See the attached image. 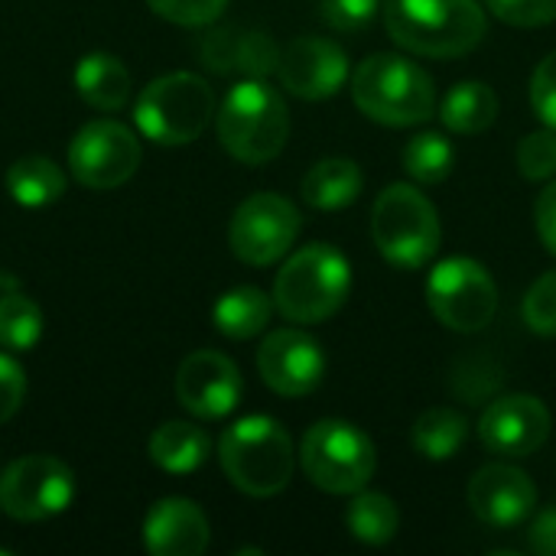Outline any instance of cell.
<instances>
[{"mask_svg":"<svg viewBox=\"0 0 556 556\" xmlns=\"http://www.w3.org/2000/svg\"><path fill=\"white\" fill-rule=\"evenodd\" d=\"M384 29L414 55L453 59L485 39L489 20L479 0H388Z\"/></svg>","mask_w":556,"mask_h":556,"instance_id":"6da1fadb","label":"cell"},{"mask_svg":"<svg viewBox=\"0 0 556 556\" xmlns=\"http://www.w3.org/2000/svg\"><path fill=\"white\" fill-rule=\"evenodd\" d=\"M352 98L368 121L384 127H417L430 121L437 108V88L427 68L394 52H378L358 62Z\"/></svg>","mask_w":556,"mask_h":556,"instance_id":"7a4b0ae2","label":"cell"},{"mask_svg":"<svg viewBox=\"0 0 556 556\" xmlns=\"http://www.w3.org/2000/svg\"><path fill=\"white\" fill-rule=\"evenodd\" d=\"M352 290V264L332 244L300 248L274 280V306L296 326H316L336 316Z\"/></svg>","mask_w":556,"mask_h":556,"instance_id":"3957f363","label":"cell"},{"mask_svg":"<svg viewBox=\"0 0 556 556\" xmlns=\"http://www.w3.org/2000/svg\"><path fill=\"white\" fill-rule=\"evenodd\" d=\"M218 459L228 482L251 498H270L283 492L296 466L290 433L277 420L261 414L244 417L222 433Z\"/></svg>","mask_w":556,"mask_h":556,"instance_id":"277c9868","label":"cell"},{"mask_svg":"<svg viewBox=\"0 0 556 556\" xmlns=\"http://www.w3.org/2000/svg\"><path fill=\"white\" fill-rule=\"evenodd\" d=\"M290 137V111L277 88L264 78L238 81L218 108V140L244 166L280 156Z\"/></svg>","mask_w":556,"mask_h":556,"instance_id":"5b68a950","label":"cell"},{"mask_svg":"<svg viewBox=\"0 0 556 556\" xmlns=\"http://www.w3.org/2000/svg\"><path fill=\"white\" fill-rule=\"evenodd\" d=\"M371 238L381 257L401 270H417L440 251V215L433 202L407 182L388 186L371 208Z\"/></svg>","mask_w":556,"mask_h":556,"instance_id":"8992f818","label":"cell"},{"mask_svg":"<svg viewBox=\"0 0 556 556\" xmlns=\"http://www.w3.org/2000/svg\"><path fill=\"white\" fill-rule=\"evenodd\" d=\"M212 114L215 94L208 81L192 72H173L150 81L134 104L140 134L160 147H186L199 140Z\"/></svg>","mask_w":556,"mask_h":556,"instance_id":"52a82bcc","label":"cell"},{"mask_svg":"<svg viewBox=\"0 0 556 556\" xmlns=\"http://www.w3.org/2000/svg\"><path fill=\"white\" fill-rule=\"evenodd\" d=\"M300 466L316 489L329 495H355L371 482L378 453L368 433L355 424L319 420L300 443Z\"/></svg>","mask_w":556,"mask_h":556,"instance_id":"ba28073f","label":"cell"},{"mask_svg":"<svg viewBox=\"0 0 556 556\" xmlns=\"http://www.w3.org/2000/svg\"><path fill=\"white\" fill-rule=\"evenodd\" d=\"M427 306L453 332H479L495 319L498 287L472 257H446L427 277Z\"/></svg>","mask_w":556,"mask_h":556,"instance_id":"9c48e42d","label":"cell"},{"mask_svg":"<svg viewBox=\"0 0 556 556\" xmlns=\"http://www.w3.org/2000/svg\"><path fill=\"white\" fill-rule=\"evenodd\" d=\"M75 498V476L55 456H23L0 472V511L13 521H46Z\"/></svg>","mask_w":556,"mask_h":556,"instance_id":"30bf717a","label":"cell"},{"mask_svg":"<svg viewBox=\"0 0 556 556\" xmlns=\"http://www.w3.org/2000/svg\"><path fill=\"white\" fill-rule=\"evenodd\" d=\"M300 235V212L277 192H257L244 199L228 225V244L238 261L251 267L277 264Z\"/></svg>","mask_w":556,"mask_h":556,"instance_id":"8fae6325","label":"cell"},{"mask_svg":"<svg viewBox=\"0 0 556 556\" xmlns=\"http://www.w3.org/2000/svg\"><path fill=\"white\" fill-rule=\"evenodd\" d=\"M140 140L117 121H91L68 143V169L75 182L94 192L124 186L140 166Z\"/></svg>","mask_w":556,"mask_h":556,"instance_id":"7c38bea8","label":"cell"},{"mask_svg":"<svg viewBox=\"0 0 556 556\" xmlns=\"http://www.w3.org/2000/svg\"><path fill=\"white\" fill-rule=\"evenodd\" d=\"M257 371L280 397H303L323 384L326 352L303 329H277L257 349Z\"/></svg>","mask_w":556,"mask_h":556,"instance_id":"4fadbf2b","label":"cell"},{"mask_svg":"<svg viewBox=\"0 0 556 556\" xmlns=\"http://www.w3.org/2000/svg\"><path fill=\"white\" fill-rule=\"evenodd\" d=\"M551 437V410L534 394H508L485 407L479 440L489 453L505 459L534 456Z\"/></svg>","mask_w":556,"mask_h":556,"instance_id":"5bb4252c","label":"cell"},{"mask_svg":"<svg viewBox=\"0 0 556 556\" xmlns=\"http://www.w3.org/2000/svg\"><path fill=\"white\" fill-rule=\"evenodd\" d=\"M176 397L199 420H222L241 401L238 365L222 352H192L176 371Z\"/></svg>","mask_w":556,"mask_h":556,"instance_id":"9a60e30c","label":"cell"},{"mask_svg":"<svg viewBox=\"0 0 556 556\" xmlns=\"http://www.w3.org/2000/svg\"><path fill=\"white\" fill-rule=\"evenodd\" d=\"M277 75L290 94H296L303 101H323V98H332L345 85L349 55L332 39L300 36L280 49Z\"/></svg>","mask_w":556,"mask_h":556,"instance_id":"2e32d148","label":"cell"},{"mask_svg":"<svg viewBox=\"0 0 556 556\" xmlns=\"http://www.w3.org/2000/svg\"><path fill=\"white\" fill-rule=\"evenodd\" d=\"M469 505L482 525L508 531L531 518V511L538 505V489L518 466L495 463L472 476Z\"/></svg>","mask_w":556,"mask_h":556,"instance_id":"e0dca14e","label":"cell"},{"mask_svg":"<svg viewBox=\"0 0 556 556\" xmlns=\"http://www.w3.org/2000/svg\"><path fill=\"white\" fill-rule=\"evenodd\" d=\"M143 547L153 556H199L208 547V518L189 498H163L147 511Z\"/></svg>","mask_w":556,"mask_h":556,"instance_id":"ac0fdd59","label":"cell"},{"mask_svg":"<svg viewBox=\"0 0 556 556\" xmlns=\"http://www.w3.org/2000/svg\"><path fill=\"white\" fill-rule=\"evenodd\" d=\"M202 59L215 72H241L248 78H264L277 72L280 49L267 33H238V29H215L202 42Z\"/></svg>","mask_w":556,"mask_h":556,"instance_id":"d6986e66","label":"cell"},{"mask_svg":"<svg viewBox=\"0 0 556 556\" xmlns=\"http://www.w3.org/2000/svg\"><path fill=\"white\" fill-rule=\"evenodd\" d=\"M75 88L94 111H121L130 98V72L111 52H88L75 65Z\"/></svg>","mask_w":556,"mask_h":556,"instance_id":"ffe728a7","label":"cell"},{"mask_svg":"<svg viewBox=\"0 0 556 556\" xmlns=\"http://www.w3.org/2000/svg\"><path fill=\"white\" fill-rule=\"evenodd\" d=\"M212 440L202 427L189 420H169L150 437V459L173 476L195 472L208 459Z\"/></svg>","mask_w":556,"mask_h":556,"instance_id":"44dd1931","label":"cell"},{"mask_svg":"<svg viewBox=\"0 0 556 556\" xmlns=\"http://www.w3.org/2000/svg\"><path fill=\"white\" fill-rule=\"evenodd\" d=\"M498 117V94L489 81H459L440 104V121L453 134H482Z\"/></svg>","mask_w":556,"mask_h":556,"instance_id":"7402d4cb","label":"cell"},{"mask_svg":"<svg viewBox=\"0 0 556 556\" xmlns=\"http://www.w3.org/2000/svg\"><path fill=\"white\" fill-rule=\"evenodd\" d=\"M365 186V176L358 169V163L332 156V160H319L306 176H303V199L313 208L323 212H336L345 208L358 199Z\"/></svg>","mask_w":556,"mask_h":556,"instance_id":"603a6c76","label":"cell"},{"mask_svg":"<svg viewBox=\"0 0 556 556\" xmlns=\"http://www.w3.org/2000/svg\"><path fill=\"white\" fill-rule=\"evenodd\" d=\"M270 316H274V300L261 287H235V290L222 293L212 309L215 329L238 342L264 332Z\"/></svg>","mask_w":556,"mask_h":556,"instance_id":"cb8c5ba5","label":"cell"},{"mask_svg":"<svg viewBox=\"0 0 556 556\" xmlns=\"http://www.w3.org/2000/svg\"><path fill=\"white\" fill-rule=\"evenodd\" d=\"M7 192L23 208H46L62 199L65 173L46 156H23L7 169Z\"/></svg>","mask_w":556,"mask_h":556,"instance_id":"d4e9b609","label":"cell"},{"mask_svg":"<svg viewBox=\"0 0 556 556\" xmlns=\"http://www.w3.org/2000/svg\"><path fill=\"white\" fill-rule=\"evenodd\" d=\"M466 437H469L466 417L459 410H450V407H433V410L420 414L414 424V433H410L414 450L433 463L453 459L466 446Z\"/></svg>","mask_w":556,"mask_h":556,"instance_id":"484cf974","label":"cell"},{"mask_svg":"<svg viewBox=\"0 0 556 556\" xmlns=\"http://www.w3.org/2000/svg\"><path fill=\"white\" fill-rule=\"evenodd\" d=\"M345 528L362 544L384 547L394 541V534L401 528V511L381 492H355L352 505L345 508Z\"/></svg>","mask_w":556,"mask_h":556,"instance_id":"4316f807","label":"cell"},{"mask_svg":"<svg viewBox=\"0 0 556 556\" xmlns=\"http://www.w3.org/2000/svg\"><path fill=\"white\" fill-rule=\"evenodd\" d=\"M401 163H404V173L410 179H417L424 186H437V182L450 179L453 163H456V150H453V143L443 134L424 130V134H414L404 143Z\"/></svg>","mask_w":556,"mask_h":556,"instance_id":"83f0119b","label":"cell"},{"mask_svg":"<svg viewBox=\"0 0 556 556\" xmlns=\"http://www.w3.org/2000/svg\"><path fill=\"white\" fill-rule=\"evenodd\" d=\"M39 339H42V309L16 290L3 293L0 296V349L29 352Z\"/></svg>","mask_w":556,"mask_h":556,"instance_id":"f1b7e54d","label":"cell"},{"mask_svg":"<svg viewBox=\"0 0 556 556\" xmlns=\"http://www.w3.org/2000/svg\"><path fill=\"white\" fill-rule=\"evenodd\" d=\"M518 169L525 179L541 182L556 176V130H534L528 137H521L518 143Z\"/></svg>","mask_w":556,"mask_h":556,"instance_id":"f546056e","label":"cell"},{"mask_svg":"<svg viewBox=\"0 0 556 556\" xmlns=\"http://www.w3.org/2000/svg\"><path fill=\"white\" fill-rule=\"evenodd\" d=\"M525 323L538 336H556V270H547L525 296Z\"/></svg>","mask_w":556,"mask_h":556,"instance_id":"4dcf8cb0","label":"cell"},{"mask_svg":"<svg viewBox=\"0 0 556 556\" xmlns=\"http://www.w3.org/2000/svg\"><path fill=\"white\" fill-rule=\"evenodd\" d=\"M147 7L176 26H208L222 16L228 0H147Z\"/></svg>","mask_w":556,"mask_h":556,"instance_id":"1f68e13d","label":"cell"},{"mask_svg":"<svg viewBox=\"0 0 556 556\" xmlns=\"http://www.w3.org/2000/svg\"><path fill=\"white\" fill-rule=\"evenodd\" d=\"M319 13L339 33H358L381 13V0H323Z\"/></svg>","mask_w":556,"mask_h":556,"instance_id":"d6a6232c","label":"cell"},{"mask_svg":"<svg viewBox=\"0 0 556 556\" xmlns=\"http://www.w3.org/2000/svg\"><path fill=\"white\" fill-rule=\"evenodd\" d=\"M508 26H547L556 20V0H485Z\"/></svg>","mask_w":556,"mask_h":556,"instance_id":"836d02e7","label":"cell"},{"mask_svg":"<svg viewBox=\"0 0 556 556\" xmlns=\"http://www.w3.org/2000/svg\"><path fill=\"white\" fill-rule=\"evenodd\" d=\"M531 108L534 114L556 130V52H551L531 78Z\"/></svg>","mask_w":556,"mask_h":556,"instance_id":"e575fe53","label":"cell"},{"mask_svg":"<svg viewBox=\"0 0 556 556\" xmlns=\"http://www.w3.org/2000/svg\"><path fill=\"white\" fill-rule=\"evenodd\" d=\"M23 394H26L23 368L10 355H0V424H7L20 410Z\"/></svg>","mask_w":556,"mask_h":556,"instance_id":"d590c367","label":"cell"},{"mask_svg":"<svg viewBox=\"0 0 556 556\" xmlns=\"http://www.w3.org/2000/svg\"><path fill=\"white\" fill-rule=\"evenodd\" d=\"M534 225H538V235H541L544 248L551 254H556V179L534 202Z\"/></svg>","mask_w":556,"mask_h":556,"instance_id":"8d00e7d4","label":"cell"},{"mask_svg":"<svg viewBox=\"0 0 556 556\" xmlns=\"http://www.w3.org/2000/svg\"><path fill=\"white\" fill-rule=\"evenodd\" d=\"M528 547H531L534 554L556 556V508H551V511H541V515L531 521Z\"/></svg>","mask_w":556,"mask_h":556,"instance_id":"74e56055","label":"cell"}]
</instances>
